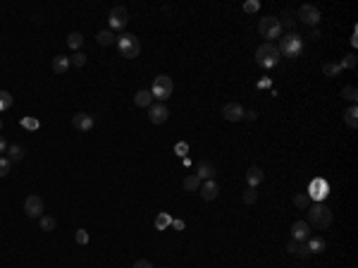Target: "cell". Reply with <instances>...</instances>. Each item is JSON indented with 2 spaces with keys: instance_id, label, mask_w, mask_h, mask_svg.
<instances>
[{
  "instance_id": "obj_29",
  "label": "cell",
  "mask_w": 358,
  "mask_h": 268,
  "mask_svg": "<svg viewBox=\"0 0 358 268\" xmlns=\"http://www.w3.org/2000/svg\"><path fill=\"white\" fill-rule=\"evenodd\" d=\"M38 225H41V230L43 232H53L55 228H58V220L50 218V216H41V218H38Z\"/></svg>"
},
{
  "instance_id": "obj_46",
  "label": "cell",
  "mask_w": 358,
  "mask_h": 268,
  "mask_svg": "<svg viewBox=\"0 0 358 268\" xmlns=\"http://www.w3.org/2000/svg\"><path fill=\"white\" fill-rule=\"evenodd\" d=\"M0 130H2V118H0Z\"/></svg>"
},
{
  "instance_id": "obj_30",
  "label": "cell",
  "mask_w": 358,
  "mask_h": 268,
  "mask_svg": "<svg viewBox=\"0 0 358 268\" xmlns=\"http://www.w3.org/2000/svg\"><path fill=\"white\" fill-rule=\"evenodd\" d=\"M82 43H84V36L79 34V31H72L70 36H67V46H70V48L74 50V53L82 48Z\"/></svg>"
},
{
  "instance_id": "obj_25",
  "label": "cell",
  "mask_w": 358,
  "mask_h": 268,
  "mask_svg": "<svg viewBox=\"0 0 358 268\" xmlns=\"http://www.w3.org/2000/svg\"><path fill=\"white\" fill-rule=\"evenodd\" d=\"M310 194H313V199H325V196L330 194V192H327V182L315 180V182H313V192H310Z\"/></svg>"
},
{
  "instance_id": "obj_36",
  "label": "cell",
  "mask_w": 358,
  "mask_h": 268,
  "mask_svg": "<svg viewBox=\"0 0 358 268\" xmlns=\"http://www.w3.org/2000/svg\"><path fill=\"white\" fill-rule=\"evenodd\" d=\"M241 199H244V204H256V199H258V192H256V189H246V192H244V196H241Z\"/></svg>"
},
{
  "instance_id": "obj_18",
  "label": "cell",
  "mask_w": 358,
  "mask_h": 268,
  "mask_svg": "<svg viewBox=\"0 0 358 268\" xmlns=\"http://www.w3.org/2000/svg\"><path fill=\"white\" fill-rule=\"evenodd\" d=\"M286 254L306 259V256H310V252H308V247H306V242H296V240H291V242H286Z\"/></svg>"
},
{
  "instance_id": "obj_5",
  "label": "cell",
  "mask_w": 358,
  "mask_h": 268,
  "mask_svg": "<svg viewBox=\"0 0 358 268\" xmlns=\"http://www.w3.org/2000/svg\"><path fill=\"white\" fill-rule=\"evenodd\" d=\"M172 91H175V82H172V77H167V74H158L153 79V89H151V94L153 98H158L160 103H165L167 98H172Z\"/></svg>"
},
{
  "instance_id": "obj_11",
  "label": "cell",
  "mask_w": 358,
  "mask_h": 268,
  "mask_svg": "<svg viewBox=\"0 0 358 268\" xmlns=\"http://www.w3.org/2000/svg\"><path fill=\"white\" fill-rule=\"evenodd\" d=\"M72 125L79 130V132H91L95 127V120L89 115V113H77L74 118H72Z\"/></svg>"
},
{
  "instance_id": "obj_15",
  "label": "cell",
  "mask_w": 358,
  "mask_h": 268,
  "mask_svg": "<svg viewBox=\"0 0 358 268\" xmlns=\"http://www.w3.org/2000/svg\"><path fill=\"white\" fill-rule=\"evenodd\" d=\"M263 180H265V172H263V168H258V165H251L249 172H246V182H249L251 189H256L258 184H263Z\"/></svg>"
},
{
  "instance_id": "obj_1",
  "label": "cell",
  "mask_w": 358,
  "mask_h": 268,
  "mask_svg": "<svg viewBox=\"0 0 358 268\" xmlns=\"http://www.w3.org/2000/svg\"><path fill=\"white\" fill-rule=\"evenodd\" d=\"M308 223L310 228H315V230H327L330 225H332V211L325 206V204H315V206H308Z\"/></svg>"
},
{
  "instance_id": "obj_27",
  "label": "cell",
  "mask_w": 358,
  "mask_h": 268,
  "mask_svg": "<svg viewBox=\"0 0 358 268\" xmlns=\"http://www.w3.org/2000/svg\"><path fill=\"white\" fill-rule=\"evenodd\" d=\"M172 225V216L170 213H158L155 216V230H167Z\"/></svg>"
},
{
  "instance_id": "obj_41",
  "label": "cell",
  "mask_w": 358,
  "mask_h": 268,
  "mask_svg": "<svg viewBox=\"0 0 358 268\" xmlns=\"http://www.w3.org/2000/svg\"><path fill=\"white\" fill-rule=\"evenodd\" d=\"M134 268H153V264L146 259H139V261H134Z\"/></svg>"
},
{
  "instance_id": "obj_39",
  "label": "cell",
  "mask_w": 358,
  "mask_h": 268,
  "mask_svg": "<svg viewBox=\"0 0 358 268\" xmlns=\"http://www.w3.org/2000/svg\"><path fill=\"white\" fill-rule=\"evenodd\" d=\"M258 7H261V2H256V0L244 2V12H258Z\"/></svg>"
},
{
  "instance_id": "obj_19",
  "label": "cell",
  "mask_w": 358,
  "mask_h": 268,
  "mask_svg": "<svg viewBox=\"0 0 358 268\" xmlns=\"http://www.w3.org/2000/svg\"><path fill=\"white\" fill-rule=\"evenodd\" d=\"M306 247H308L310 254H322V252L327 249V242H325L322 237H308V240H306Z\"/></svg>"
},
{
  "instance_id": "obj_42",
  "label": "cell",
  "mask_w": 358,
  "mask_h": 268,
  "mask_svg": "<svg viewBox=\"0 0 358 268\" xmlns=\"http://www.w3.org/2000/svg\"><path fill=\"white\" fill-rule=\"evenodd\" d=\"M7 151V141H5V136L0 134V153H5Z\"/></svg>"
},
{
  "instance_id": "obj_12",
  "label": "cell",
  "mask_w": 358,
  "mask_h": 268,
  "mask_svg": "<svg viewBox=\"0 0 358 268\" xmlns=\"http://www.w3.org/2000/svg\"><path fill=\"white\" fill-rule=\"evenodd\" d=\"M244 106H239V103H227L225 108H222V118H225L227 122H239L244 120Z\"/></svg>"
},
{
  "instance_id": "obj_9",
  "label": "cell",
  "mask_w": 358,
  "mask_h": 268,
  "mask_svg": "<svg viewBox=\"0 0 358 268\" xmlns=\"http://www.w3.org/2000/svg\"><path fill=\"white\" fill-rule=\"evenodd\" d=\"M24 213L29 216V218H41L43 216V199L38 194H31L26 196V201H24Z\"/></svg>"
},
{
  "instance_id": "obj_40",
  "label": "cell",
  "mask_w": 358,
  "mask_h": 268,
  "mask_svg": "<svg viewBox=\"0 0 358 268\" xmlns=\"http://www.w3.org/2000/svg\"><path fill=\"white\" fill-rule=\"evenodd\" d=\"M74 237H77V244H89V232L86 230H77Z\"/></svg>"
},
{
  "instance_id": "obj_45",
  "label": "cell",
  "mask_w": 358,
  "mask_h": 268,
  "mask_svg": "<svg viewBox=\"0 0 358 268\" xmlns=\"http://www.w3.org/2000/svg\"><path fill=\"white\" fill-rule=\"evenodd\" d=\"M310 38H313V41H318V38H320V31H318V29H313V31H310Z\"/></svg>"
},
{
  "instance_id": "obj_17",
  "label": "cell",
  "mask_w": 358,
  "mask_h": 268,
  "mask_svg": "<svg viewBox=\"0 0 358 268\" xmlns=\"http://www.w3.org/2000/svg\"><path fill=\"white\" fill-rule=\"evenodd\" d=\"M134 106H139V108H151V106H153V94H151V89L136 91V94H134Z\"/></svg>"
},
{
  "instance_id": "obj_35",
  "label": "cell",
  "mask_w": 358,
  "mask_h": 268,
  "mask_svg": "<svg viewBox=\"0 0 358 268\" xmlns=\"http://www.w3.org/2000/svg\"><path fill=\"white\" fill-rule=\"evenodd\" d=\"M70 62L74 65V67H84V65H86V53L77 50V53H74V55L70 58Z\"/></svg>"
},
{
  "instance_id": "obj_13",
  "label": "cell",
  "mask_w": 358,
  "mask_h": 268,
  "mask_svg": "<svg viewBox=\"0 0 358 268\" xmlns=\"http://www.w3.org/2000/svg\"><path fill=\"white\" fill-rule=\"evenodd\" d=\"M291 237H294L296 242H306L310 237V225L306 220H296V223L291 225Z\"/></svg>"
},
{
  "instance_id": "obj_37",
  "label": "cell",
  "mask_w": 358,
  "mask_h": 268,
  "mask_svg": "<svg viewBox=\"0 0 358 268\" xmlns=\"http://www.w3.org/2000/svg\"><path fill=\"white\" fill-rule=\"evenodd\" d=\"M22 125L26 127V130H38V127H41V122H38V120H34V118H24V120H22Z\"/></svg>"
},
{
  "instance_id": "obj_16",
  "label": "cell",
  "mask_w": 358,
  "mask_h": 268,
  "mask_svg": "<svg viewBox=\"0 0 358 268\" xmlns=\"http://www.w3.org/2000/svg\"><path fill=\"white\" fill-rule=\"evenodd\" d=\"M196 175L201 177L203 182H205V180H215L217 168H215L213 163H208V160H201V163H198V168H196Z\"/></svg>"
},
{
  "instance_id": "obj_3",
  "label": "cell",
  "mask_w": 358,
  "mask_h": 268,
  "mask_svg": "<svg viewBox=\"0 0 358 268\" xmlns=\"http://www.w3.org/2000/svg\"><path fill=\"white\" fill-rule=\"evenodd\" d=\"M279 60H282V55H279V50H277L274 43H263V46H258V50H256V62L261 65L263 70L277 67Z\"/></svg>"
},
{
  "instance_id": "obj_23",
  "label": "cell",
  "mask_w": 358,
  "mask_h": 268,
  "mask_svg": "<svg viewBox=\"0 0 358 268\" xmlns=\"http://www.w3.org/2000/svg\"><path fill=\"white\" fill-rule=\"evenodd\" d=\"M322 74H325V79H334V77H339V74H342L339 62H325V65H322Z\"/></svg>"
},
{
  "instance_id": "obj_20",
  "label": "cell",
  "mask_w": 358,
  "mask_h": 268,
  "mask_svg": "<svg viewBox=\"0 0 358 268\" xmlns=\"http://www.w3.org/2000/svg\"><path fill=\"white\" fill-rule=\"evenodd\" d=\"M95 41H98L100 46H115V43H117V36H115V31L103 29V31H98V34H95Z\"/></svg>"
},
{
  "instance_id": "obj_28",
  "label": "cell",
  "mask_w": 358,
  "mask_h": 268,
  "mask_svg": "<svg viewBox=\"0 0 358 268\" xmlns=\"http://www.w3.org/2000/svg\"><path fill=\"white\" fill-rule=\"evenodd\" d=\"M24 146H7V160L10 163H19V160L24 158Z\"/></svg>"
},
{
  "instance_id": "obj_32",
  "label": "cell",
  "mask_w": 358,
  "mask_h": 268,
  "mask_svg": "<svg viewBox=\"0 0 358 268\" xmlns=\"http://www.w3.org/2000/svg\"><path fill=\"white\" fill-rule=\"evenodd\" d=\"M356 65H358V58L354 55V53L344 55V60L339 62V67H342V70H356Z\"/></svg>"
},
{
  "instance_id": "obj_4",
  "label": "cell",
  "mask_w": 358,
  "mask_h": 268,
  "mask_svg": "<svg viewBox=\"0 0 358 268\" xmlns=\"http://www.w3.org/2000/svg\"><path fill=\"white\" fill-rule=\"evenodd\" d=\"M117 50L122 58H127V60H134V58H139V53H141V43H139V38L134 36V34H122L117 36Z\"/></svg>"
},
{
  "instance_id": "obj_21",
  "label": "cell",
  "mask_w": 358,
  "mask_h": 268,
  "mask_svg": "<svg viewBox=\"0 0 358 268\" xmlns=\"http://www.w3.org/2000/svg\"><path fill=\"white\" fill-rule=\"evenodd\" d=\"M70 58H65V55H55L53 58V72L55 74H65L67 70H70Z\"/></svg>"
},
{
  "instance_id": "obj_31",
  "label": "cell",
  "mask_w": 358,
  "mask_h": 268,
  "mask_svg": "<svg viewBox=\"0 0 358 268\" xmlns=\"http://www.w3.org/2000/svg\"><path fill=\"white\" fill-rule=\"evenodd\" d=\"M342 96H344L346 101H351V106H354V103L358 101V89L354 84H346L344 89H342Z\"/></svg>"
},
{
  "instance_id": "obj_10",
  "label": "cell",
  "mask_w": 358,
  "mask_h": 268,
  "mask_svg": "<svg viewBox=\"0 0 358 268\" xmlns=\"http://www.w3.org/2000/svg\"><path fill=\"white\" fill-rule=\"evenodd\" d=\"M167 118H170V108H167L165 103H153L148 108V120L153 122V125H165Z\"/></svg>"
},
{
  "instance_id": "obj_47",
  "label": "cell",
  "mask_w": 358,
  "mask_h": 268,
  "mask_svg": "<svg viewBox=\"0 0 358 268\" xmlns=\"http://www.w3.org/2000/svg\"><path fill=\"white\" fill-rule=\"evenodd\" d=\"M163 268H167V266H163Z\"/></svg>"
},
{
  "instance_id": "obj_26",
  "label": "cell",
  "mask_w": 358,
  "mask_h": 268,
  "mask_svg": "<svg viewBox=\"0 0 358 268\" xmlns=\"http://www.w3.org/2000/svg\"><path fill=\"white\" fill-rule=\"evenodd\" d=\"M277 19H279V24H282V29H294V24H296V17H294V12H291V10H284V12L279 14V17H277Z\"/></svg>"
},
{
  "instance_id": "obj_6",
  "label": "cell",
  "mask_w": 358,
  "mask_h": 268,
  "mask_svg": "<svg viewBox=\"0 0 358 268\" xmlns=\"http://www.w3.org/2000/svg\"><path fill=\"white\" fill-rule=\"evenodd\" d=\"M258 31H261L263 38H268L265 43H272V38H282V24H279V19L272 17V14L263 17L261 22H258Z\"/></svg>"
},
{
  "instance_id": "obj_34",
  "label": "cell",
  "mask_w": 358,
  "mask_h": 268,
  "mask_svg": "<svg viewBox=\"0 0 358 268\" xmlns=\"http://www.w3.org/2000/svg\"><path fill=\"white\" fill-rule=\"evenodd\" d=\"M12 108V94L10 91H0V113Z\"/></svg>"
},
{
  "instance_id": "obj_43",
  "label": "cell",
  "mask_w": 358,
  "mask_h": 268,
  "mask_svg": "<svg viewBox=\"0 0 358 268\" xmlns=\"http://www.w3.org/2000/svg\"><path fill=\"white\" fill-rule=\"evenodd\" d=\"M172 228L175 230H184V220H172Z\"/></svg>"
},
{
  "instance_id": "obj_38",
  "label": "cell",
  "mask_w": 358,
  "mask_h": 268,
  "mask_svg": "<svg viewBox=\"0 0 358 268\" xmlns=\"http://www.w3.org/2000/svg\"><path fill=\"white\" fill-rule=\"evenodd\" d=\"M10 160L7 158H2V156H0V177H5V175H7V172H10Z\"/></svg>"
},
{
  "instance_id": "obj_24",
  "label": "cell",
  "mask_w": 358,
  "mask_h": 268,
  "mask_svg": "<svg viewBox=\"0 0 358 268\" xmlns=\"http://www.w3.org/2000/svg\"><path fill=\"white\" fill-rule=\"evenodd\" d=\"M201 184H203V180L196 175V172L184 177V189H186V192H196V189H201Z\"/></svg>"
},
{
  "instance_id": "obj_33",
  "label": "cell",
  "mask_w": 358,
  "mask_h": 268,
  "mask_svg": "<svg viewBox=\"0 0 358 268\" xmlns=\"http://www.w3.org/2000/svg\"><path fill=\"white\" fill-rule=\"evenodd\" d=\"M294 206L301 208V211H306L310 206V196L308 194H294Z\"/></svg>"
},
{
  "instance_id": "obj_7",
  "label": "cell",
  "mask_w": 358,
  "mask_h": 268,
  "mask_svg": "<svg viewBox=\"0 0 358 268\" xmlns=\"http://www.w3.org/2000/svg\"><path fill=\"white\" fill-rule=\"evenodd\" d=\"M107 24H110V31H122V29H127V24H129V10L122 7V5L112 7L110 14H107Z\"/></svg>"
},
{
  "instance_id": "obj_2",
  "label": "cell",
  "mask_w": 358,
  "mask_h": 268,
  "mask_svg": "<svg viewBox=\"0 0 358 268\" xmlns=\"http://www.w3.org/2000/svg\"><path fill=\"white\" fill-rule=\"evenodd\" d=\"M277 50H279V55H284V58H289V60H294V58H298V55L303 53V36H298L296 31H289L286 36L279 38Z\"/></svg>"
},
{
  "instance_id": "obj_44",
  "label": "cell",
  "mask_w": 358,
  "mask_h": 268,
  "mask_svg": "<svg viewBox=\"0 0 358 268\" xmlns=\"http://www.w3.org/2000/svg\"><path fill=\"white\" fill-rule=\"evenodd\" d=\"M244 118H249V120H256V110H246V113H244Z\"/></svg>"
},
{
  "instance_id": "obj_22",
  "label": "cell",
  "mask_w": 358,
  "mask_h": 268,
  "mask_svg": "<svg viewBox=\"0 0 358 268\" xmlns=\"http://www.w3.org/2000/svg\"><path fill=\"white\" fill-rule=\"evenodd\" d=\"M344 122L351 127V130H356V127H358V108H356V103H354V106H349V108L344 110Z\"/></svg>"
},
{
  "instance_id": "obj_8",
  "label": "cell",
  "mask_w": 358,
  "mask_h": 268,
  "mask_svg": "<svg viewBox=\"0 0 358 268\" xmlns=\"http://www.w3.org/2000/svg\"><path fill=\"white\" fill-rule=\"evenodd\" d=\"M298 19H301L306 26H313V29H315V26L320 24L322 14L315 5H301V7H298Z\"/></svg>"
},
{
  "instance_id": "obj_14",
  "label": "cell",
  "mask_w": 358,
  "mask_h": 268,
  "mask_svg": "<svg viewBox=\"0 0 358 268\" xmlns=\"http://www.w3.org/2000/svg\"><path fill=\"white\" fill-rule=\"evenodd\" d=\"M217 194H220V184L215 182V180H205V182L201 184V196L205 199V201L217 199Z\"/></svg>"
}]
</instances>
